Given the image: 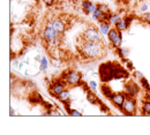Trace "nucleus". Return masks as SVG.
I'll return each instance as SVG.
<instances>
[{
	"instance_id": "f257e3e1",
	"label": "nucleus",
	"mask_w": 150,
	"mask_h": 135,
	"mask_svg": "<svg viewBox=\"0 0 150 135\" xmlns=\"http://www.w3.org/2000/svg\"><path fill=\"white\" fill-rule=\"evenodd\" d=\"M80 52L87 59H99L105 54L102 42H83L80 44Z\"/></svg>"
},
{
	"instance_id": "f03ea898",
	"label": "nucleus",
	"mask_w": 150,
	"mask_h": 135,
	"mask_svg": "<svg viewBox=\"0 0 150 135\" xmlns=\"http://www.w3.org/2000/svg\"><path fill=\"white\" fill-rule=\"evenodd\" d=\"M82 39L84 42H102V34L99 29H96L95 27H88L82 35Z\"/></svg>"
},
{
	"instance_id": "7ed1b4c3",
	"label": "nucleus",
	"mask_w": 150,
	"mask_h": 135,
	"mask_svg": "<svg viewBox=\"0 0 150 135\" xmlns=\"http://www.w3.org/2000/svg\"><path fill=\"white\" fill-rule=\"evenodd\" d=\"M81 80H82L81 73L77 71H69L64 75V82L68 87H75V86L80 84Z\"/></svg>"
},
{
	"instance_id": "20e7f679",
	"label": "nucleus",
	"mask_w": 150,
	"mask_h": 135,
	"mask_svg": "<svg viewBox=\"0 0 150 135\" xmlns=\"http://www.w3.org/2000/svg\"><path fill=\"white\" fill-rule=\"evenodd\" d=\"M114 68L115 67H113L111 64H103L99 67V77H100V80L103 82H108L111 78H113Z\"/></svg>"
},
{
	"instance_id": "39448f33",
	"label": "nucleus",
	"mask_w": 150,
	"mask_h": 135,
	"mask_svg": "<svg viewBox=\"0 0 150 135\" xmlns=\"http://www.w3.org/2000/svg\"><path fill=\"white\" fill-rule=\"evenodd\" d=\"M108 39L111 42V44L115 49H118L122 44V34H121V31L117 30L113 27V28H111V30L109 31V34H108Z\"/></svg>"
},
{
	"instance_id": "423d86ee",
	"label": "nucleus",
	"mask_w": 150,
	"mask_h": 135,
	"mask_svg": "<svg viewBox=\"0 0 150 135\" xmlns=\"http://www.w3.org/2000/svg\"><path fill=\"white\" fill-rule=\"evenodd\" d=\"M121 111L127 115V116H133L136 111V100L134 99V97L127 96L122 106H121Z\"/></svg>"
},
{
	"instance_id": "0eeeda50",
	"label": "nucleus",
	"mask_w": 150,
	"mask_h": 135,
	"mask_svg": "<svg viewBox=\"0 0 150 135\" xmlns=\"http://www.w3.org/2000/svg\"><path fill=\"white\" fill-rule=\"evenodd\" d=\"M67 88V84L64 82V81H54L50 84L49 87V93L51 95H53L54 97H57L58 95H60L64 90H66Z\"/></svg>"
},
{
	"instance_id": "6e6552de",
	"label": "nucleus",
	"mask_w": 150,
	"mask_h": 135,
	"mask_svg": "<svg viewBox=\"0 0 150 135\" xmlns=\"http://www.w3.org/2000/svg\"><path fill=\"white\" fill-rule=\"evenodd\" d=\"M47 27L54 28V30L59 35H62L65 33V30H66V23L61 19H53L51 21H49L47 22Z\"/></svg>"
},
{
	"instance_id": "1a4fd4ad",
	"label": "nucleus",
	"mask_w": 150,
	"mask_h": 135,
	"mask_svg": "<svg viewBox=\"0 0 150 135\" xmlns=\"http://www.w3.org/2000/svg\"><path fill=\"white\" fill-rule=\"evenodd\" d=\"M126 97L127 96H126L125 93H113L112 96L110 97V100L112 102V104L115 107L121 109V106H122V104H124Z\"/></svg>"
},
{
	"instance_id": "9d476101",
	"label": "nucleus",
	"mask_w": 150,
	"mask_h": 135,
	"mask_svg": "<svg viewBox=\"0 0 150 135\" xmlns=\"http://www.w3.org/2000/svg\"><path fill=\"white\" fill-rule=\"evenodd\" d=\"M60 35L57 33L56 30H54V28H52V27H46L44 30H43V34H42V37L43 39L47 43V42H50V40H52V39H56L58 38Z\"/></svg>"
},
{
	"instance_id": "9b49d317",
	"label": "nucleus",
	"mask_w": 150,
	"mask_h": 135,
	"mask_svg": "<svg viewBox=\"0 0 150 135\" xmlns=\"http://www.w3.org/2000/svg\"><path fill=\"white\" fill-rule=\"evenodd\" d=\"M139 93H140V88L136 86V83L128 82V83L125 84V94H126V96L136 97Z\"/></svg>"
},
{
	"instance_id": "f8f14e48",
	"label": "nucleus",
	"mask_w": 150,
	"mask_h": 135,
	"mask_svg": "<svg viewBox=\"0 0 150 135\" xmlns=\"http://www.w3.org/2000/svg\"><path fill=\"white\" fill-rule=\"evenodd\" d=\"M81 7H82L83 12H84L86 14H88V15H89V14H93L95 11L97 9V5L94 4V2H91L90 0H83Z\"/></svg>"
},
{
	"instance_id": "ddd939ff",
	"label": "nucleus",
	"mask_w": 150,
	"mask_h": 135,
	"mask_svg": "<svg viewBox=\"0 0 150 135\" xmlns=\"http://www.w3.org/2000/svg\"><path fill=\"white\" fill-rule=\"evenodd\" d=\"M99 31L103 36H108L109 31L111 30V24L108 22V21H104V22H99Z\"/></svg>"
},
{
	"instance_id": "4468645a",
	"label": "nucleus",
	"mask_w": 150,
	"mask_h": 135,
	"mask_svg": "<svg viewBox=\"0 0 150 135\" xmlns=\"http://www.w3.org/2000/svg\"><path fill=\"white\" fill-rule=\"evenodd\" d=\"M128 25H129V23L127 22V20L121 18V19L117 22V24L114 25V28H115L117 30H119V31H121V33H122V31H125V30L128 28Z\"/></svg>"
},
{
	"instance_id": "2eb2a0df",
	"label": "nucleus",
	"mask_w": 150,
	"mask_h": 135,
	"mask_svg": "<svg viewBox=\"0 0 150 135\" xmlns=\"http://www.w3.org/2000/svg\"><path fill=\"white\" fill-rule=\"evenodd\" d=\"M57 99L59 100V102H62V103H68L69 102V99H71V93H69V90H64L60 95H58L56 97Z\"/></svg>"
},
{
	"instance_id": "dca6fc26",
	"label": "nucleus",
	"mask_w": 150,
	"mask_h": 135,
	"mask_svg": "<svg viewBox=\"0 0 150 135\" xmlns=\"http://www.w3.org/2000/svg\"><path fill=\"white\" fill-rule=\"evenodd\" d=\"M121 19V16L119 15V14H115V13H111L110 15H109V20H108V22L112 25V27H114L115 24H117V22L119 21V20Z\"/></svg>"
},
{
	"instance_id": "f3484780",
	"label": "nucleus",
	"mask_w": 150,
	"mask_h": 135,
	"mask_svg": "<svg viewBox=\"0 0 150 135\" xmlns=\"http://www.w3.org/2000/svg\"><path fill=\"white\" fill-rule=\"evenodd\" d=\"M118 54L120 56V58L124 59V60H127L128 58V54H129V50L126 49V47H118Z\"/></svg>"
},
{
	"instance_id": "a211bd4d",
	"label": "nucleus",
	"mask_w": 150,
	"mask_h": 135,
	"mask_svg": "<svg viewBox=\"0 0 150 135\" xmlns=\"http://www.w3.org/2000/svg\"><path fill=\"white\" fill-rule=\"evenodd\" d=\"M49 67V60L46 57H42L40 61H39V71L40 72H45Z\"/></svg>"
},
{
	"instance_id": "6ab92c4d",
	"label": "nucleus",
	"mask_w": 150,
	"mask_h": 135,
	"mask_svg": "<svg viewBox=\"0 0 150 135\" xmlns=\"http://www.w3.org/2000/svg\"><path fill=\"white\" fill-rule=\"evenodd\" d=\"M141 110H142V113H143V115L150 116V100H144V102L142 103Z\"/></svg>"
},
{
	"instance_id": "aec40b11",
	"label": "nucleus",
	"mask_w": 150,
	"mask_h": 135,
	"mask_svg": "<svg viewBox=\"0 0 150 135\" xmlns=\"http://www.w3.org/2000/svg\"><path fill=\"white\" fill-rule=\"evenodd\" d=\"M102 93H103V95L104 96H106V98H109L110 99V97L112 96V90H111V88L110 87H108V86H102Z\"/></svg>"
},
{
	"instance_id": "412c9836",
	"label": "nucleus",
	"mask_w": 150,
	"mask_h": 135,
	"mask_svg": "<svg viewBox=\"0 0 150 135\" xmlns=\"http://www.w3.org/2000/svg\"><path fill=\"white\" fill-rule=\"evenodd\" d=\"M87 99H88V102H90L91 104H96L97 103V100H98V98H97V95L95 94V91H90V93H88V95H87Z\"/></svg>"
},
{
	"instance_id": "4be33fe9",
	"label": "nucleus",
	"mask_w": 150,
	"mask_h": 135,
	"mask_svg": "<svg viewBox=\"0 0 150 135\" xmlns=\"http://www.w3.org/2000/svg\"><path fill=\"white\" fill-rule=\"evenodd\" d=\"M140 82H141V86H142L143 90H146L147 93L150 91V84H149V82H148V80H147L146 77H142V78L140 80Z\"/></svg>"
},
{
	"instance_id": "5701e85b",
	"label": "nucleus",
	"mask_w": 150,
	"mask_h": 135,
	"mask_svg": "<svg viewBox=\"0 0 150 135\" xmlns=\"http://www.w3.org/2000/svg\"><path fill=\"white\" fill-rule=\"evenodd\" d=\"M97 7L100 9V12H102L103 14H105V15H110V14H111V12H110V9H109V7H108L106 5L99 4V5H97Z\"/></svg>"
},
{
	"instance_id": "b1692460",
	"label": "nucleus",
	"mask_w": 150,
	"mask_h": 135,
	"mask_svg": "<svg viewBox=\"0 0 150 135\" xmlns=\"http://www.w3.org/2000/svg\"><path fill=\"white\" fill-rule=\"evenodd\" d=\"M141 20H142L143 22H147V23H150V13H149V12L142 13V16H141Z\"/></svg>"
},
{
	"instance_id": "393cba45",
	"label": "nucleus",
	"mask_w": 150,
	"mask_h": 135,
	"mask_svg": "<svg viewBox=\"0 0 150 135\" xmlns=\"http://www.w3.org/2000/svg\"><path fill=\"white\" fill-rule=\"evenodd\" d=\"M69 116L72 117H81L82 116V113L80 112V111H77L76 109H71V111H69V113H68Z\"/></svg>"
},
{
	"instance_id": "a878e982",
	"label": "nucleus",
	"mask_w": 150,
	"mask_h": 135,
	"mask_svg": "<svg viewBox=\"0 0 150 135\" xmlns=\"http://www.w3.org/2000/svg\"><path fill=\"white\" fill-rule=\"evenodd\" d=\"M139 9H140L141 13H146V12H148V5L143 2V4L140 5V8H139Z\"/></svg>"
},
{
	"instance_id": "bb28decb",
	"label": "nucleus",
	"mask_w": 150,
	"mask_h": 135,
	"mask_svg": "<svg viewBox=\"0 0 150 135\" xmlns=\"http://www.w3.org/2000/svg\"><path fill=\"white\" fill-rule=\"evenodd\" d=\"M89 87L91 88V90H93V91L97 90V83H96L95 81H89Z\"/></svg>"
},
{
	"instance_id": "cd10ccee",
	"label": "nucleus",
	"mask_w": 150,
	"mask_h": 135,
	"mask_svg": "<svg viewBox=\"0 0 150 135\" xmlns=\"http://www.w3.org/2000/svg\"><path fill=\"white\" fill-rule=\"evenodd\" d=\"M134 77H135V78H137V80H141V78L143 77V75H142L140 72H137V71H136V72H134Z\"/></svg>"
},
{
	"instance_id": "c85d7f7f",
	"label": "nucleus",
	"mask_w": 150,
	"mask_h": 135,
	"mask_svg": "<svg viewBox=\"0 0 150 135\" xmlns=\"http://www.w3.org/2000/svg\"><path fill=\"white\" fill-rule=\"evenodd\" d=\"M44 2H45V5H47V6H52L53 4H54V0H43Z\"/></svg>"
},
{
	"instance_id": "c756f323",
	"label": "nucleus",
	"mask_w": 150,
	"mask_h": 135,
	"mask_svg": "<svg viewBox=\"0 0 150 135\" xmlns=\"http://www.w3.org/2000/svg\"><path fill=\"white\" fill-rule=\"evenodd\" d=\"M12 62H13V66H14V67H19L20 66V62L16 60V59H15V60H13Z\"/></svg>"
},
{
	"instance_id": "7c9ffc66",
	"label": "nucleus",
	"mask_w": 150,
	"mask_h": 135,
	"mask_svg": "<svg viewBox=\"0 0 150 135\" xmlns=\"http://www.w3.org/2000/svg\"><path fill=\"white\" fill-rule=\"evenodd\" d=\"M40 59H42V57H40L39 54H38V56H36V57H35V60H36V61H40Z\"/></svg>"
},
{
	"instance_id": "2f4dec72",
	"label": "nucleus",
	"mask_w": 150,
	"mask_h": 135,
	"mask_svg": "<svg viewBox=\"0 0 150 135\" xmlns=\"http://www.w3.org/2000/svg\"><path fill=\"white\" fill-rule=\"evenodd\" d=\"M147 97H148V99H150V91L147 93Z\"/></svg>"
},
{
	"instance_id": "473e14b6",
	"label": "nucleus",
	"mask_w": 150,
	"mask_h": 135,
	"mask_svg": "<svg viewBox=\"0 0 150 135\" xmlns=\"http://www.w3.org/2000/svg\"><path fill=\"white\" fill-rule=\"evenodd\" d=\"M120 1H122V2H128L129 0H120Z\"/></svg>"
}]
</instances>
